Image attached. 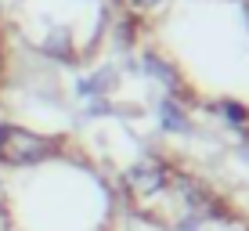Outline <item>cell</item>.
I'll use <instances>...</instances> for the list:
<instances>
[{
  "instance_id": "6",
  "label": "cell",
  "mask_w": 249,
  "mask_h": 231,
  "mask_svg": "<svg viewBox=\"0 0 249 231\" xmlns=\"http://www.w3.org/2000/svg\"><path fill=\"white\" fill-rule=\"evenodd\" d=\"M36 47H40V54L54 58V62H72L76 58V40H72V33H69L65 25H51Z\"/></svg>"
},
{
  "instance_id": "9",
  "label": "cell",
  "mask_w": 249,
  "mask_h": 231,
  "mask_svg": "<svg viewBox=\"0 0 249 231\" xmlns=\"http://www.w3.org/2000/svg\"><path fill=\"white\" fill-rule=\"evenodd\" d=\"M242 18H246V29H249V0H242Z\"/></svg>"
},
{
  "instance_id": "8",
  "label": "cell",
  "mask_w": 249,
  "mask_h": 231,
  "mask_svg": "<svg viewBox=\"0 0 249 231\" xmlns=\"http://www.w3.org/2000/svg\"><path fill=\"white\" fill-rule=\"evenodd\" d=\"M123 4H126V11H130L137 22H141V18H148V15L162 11V7H166L170 0H123Z\"/></svg>"
},
{
  "instance_id": "7",
  "label": "cell",
  "mask_w": 249,
  "mask_h": 231,
  "mask_svg": "<svg viewBox=\"0 0 249 231\" xmlns=\"http://www.w3.org/2000/svg\"><path fill=\"white\" fill-rule=\"evenodd\" d=\"M213 116H217L220 123L235 126V130H246V126H249V108L242 105V101H235V98H220V101H213Z\"/></svg>"
},
{
  "instance_id": "1",
  "label": "cell",
  "mask_w": 249,
  "mask_h": 231,
  "mask_svg": "<svg viewBox=\"0 0 249 231\" xmlns=\"http://www.w3.org/2000/svg\"><path fill=\"white\" fill-rule=\"evenodd\" d=\"M170 177H174V166L166 159L156 156V152H141V156H134L123 166L119 188H123L126 202L141 217H152L156 206L162 202V195H166V188H170Z\"/></svg>"
},
{
  "instance_id": "4",
  "label": "cell",
  "mask_w": 249,
  "mask_h": 231,
  "mask_svg": "<svg viewBox=\"0 0 249 231\" xmlns=\"http://www.w3.org/2000/svg\"><path fill=\"white\" fill-rule=\"evenodd\" d=\"M116 87H119V72L112 69V65H101V69H94V72L76 80V94L87 98V101H105Z\"/></svg>"
},
{
  "instance_id": "2",
  "label": "cell",
  "mask_w": 249,
  "mask_h": 231,
  "mask_svg": "<svg viewBox=\"0 0 249 231\" xmlns=\"http://www.w3.org/2000/svg\"><path fill=\"white\" fill-rule=\"evenodd\" d=\"M62 148H65V141L54 138V134H40L33 126H18V123L0 119V166L33 170V166H44V162L58 159Z\"/></svg>"
},
{
  "instance_id": "5",
  "label": "cell",
  "mask_w": 249,
  "mask_h": 231,
  "mask_svg": "<svg viewBox=\"0 0 249 231\" xmlns=\"http://www.w3.org/2000/svg\"><path fill=\"white\" fill-rule=\"evenodd\" d=\"M156 119H159V130L162 134H192V116H188V108L177 98H170V94H162V98H159Z\"/></svg>"
},
{
  "instance_id": "3",
  "label": "cell",
  "mask_w": 249,
  "mask_h": 231,
  "mask_svg": "<svg viewBox=\"0 0 249 231\" xmlns=\"http://www.w3.org/2000/svg\"><path fill=\"white\" fill-rule=\"evenodd\" d=\"M141 69H144L148 80H156L170 98H177V101L184 98V80H181V72L174 69V62H166V58L156 54V51H144L141 54Z\"/></svg>"
}]
</instances>
